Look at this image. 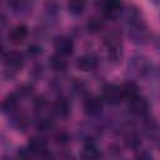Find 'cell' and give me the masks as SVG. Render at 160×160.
Here are the masks:
<instances>
[{
  "label": "cell",
  "mask_w": 160,
  "mask_h": 160,
  "mask_svg": "<svg viewBox=\"0 0 160 160\" xmlns=\"http://www.w3.org/2000/svg\"><path fill=\"white\" fill-rule=\"evenodd\" d=\"M126 35L136 46H144L152 40V34L138 6L130 5L122 12Z\"/></svg>",
  "instance_id": "1"
},
{
  "label": "cell",
  "mask_w": 160,
  "mask_h": 160,
  "mask_svg": "<svg viewBox=\"0 0 160 160\" xmlns=\"http://www.w3.org/2000/svg\"><path fill=\"white\" fill-rule=\"evenodd\" d=\"M102 44H104L108 60L111 64H119L124 56V42H122L121 34L116 30L108 31L104 36Z\"/></svg>",
  "instance_id": "2"
},
{
  "label": "cell",
  "mask_w": 160,
  "mask_h": 160,
  "mask_svg": "<svg viewBox=\"0 0 160 160\" xmlns=\"http://www.w3.org/2000/svg\"><path fill=\"white\" fill-rule=\"evenodd\" d=\"M152 71V65L150 59L144 54H134L130 56L126 64V75L131 80L144 79Z\"/></svg>",
  "instance_id": "3"
},
{
  "label": "cell",
  "mask_w": 160,
  "mask_h": 160,
  "mask_svg": "<svg viewBox=\"0 0 160 160\" xmlns=\"http://www.w3.org/2000/svg\"><path fill=\"white\" fill-rule=\"evenodd\" d=\"M25 58L26 55L19 50H2V76L6 80H12L18 72L22 70L25 65Z\"/></svg>",
  "instance_id": "4"
},
{
  "label": "cell",
  "mask_w": 160,
  "mask_h": 160,
  "mask_svg": "<svg viewBox=\"0 0 160 160\" xmlns=\"http://www.w3.org/2000/svg\"><path fill=\"white\" fill-rule=\"evenodd\" d=\"M104 109V100L101 96L95 94L86 92L82 98V110L86 116L90 119H98L100 118Z\"/></svg>",
  "instance_id": "5"
},
{
  "label": "cell",
  "mask_w": 160,
  "mask_h": 160,
  "mask_svg": "<svg viewBox=\"0 0 160 160\" xmlns=\"http://www.w3.org/2000/svg\"><path fill=\"white\" fill-rule=\"evenodd\" d=\"M126 106L130 114L138 118H148L150 116V104L149 100L141 94H136L135 96L126 100Z\"/></svg>",
  "instance_id": "6"
},
{
  "label": "cell",
  "mask_w": 160,
  "mask_h": 160,
  "mask_svg": "<svg viewBox=\"0 0 160 160\" xmlns=\"http://www.w3.org/2000/svg\"><path fill=\"white\" fill-rule=\"evenodd\" d=\"M101 98L104 102H106L110 106H118L125 100L121 90V85H118L115 82H106L102 85Z\"/></svg>",
  "instance_id": "7"
},
{
  "label": "cell",
  "mask_w": 160,
  "mask_h": 160,
  "mask_svg": "<svg viewBox=\"0 0 160 160\" xmlns=\"http://www.w3.org/2000/svg\"><path fill=\"white\" fill-rule=\"evenodd\" d=\"M122 130V139H124V144L128 149H131L132 151H136L138 149L141 148V134L139 131V129L131 124V122H126L121 126Z\"/></svg>",
  "instance_id": "8"
},
{
  "label": "cell",
  "mask_w": 160,
  "mask_h": 160,
  "mask_svg": "<svg viewBox=\"0 0 160 160\" xmlns=\"http://www.w3.org/2000/svg\"><path fill=\"white\" fill-rule=\"evenodd\" d=\"M124 4L121 0H102L101 1V16L105 20L115 21L124 12Z\"/></svg>",
  "instance_id": "9"
},
{
  "label": "cell",
  "mask_w": 160,
  "mask_h": 160,
  "mask_svg": "<svg viewBox=\"0 0 160 160\" xmlns=\"http://www.w3.org/2000/svg\"><path fill=\"white\" fill-rule=\"evenodd\" d=\"M54 50L56 54L64 58H69L74 54L75 50L74 40L69 35H58L54 39Z\"/></svg>",
  "instance_id": "10"
},
{
  "label": "cell",
  "mask_w": 160,
  "mask_h": 160,
  "mask_svg": "<svg viewBox=\"0 0 160 160\" xmlns=\"http://www.w3.org/2000/svg\"><path fill=\"white\" fill-rule=\"evenodd\" d=\"M26 146L36 156H49V142L42 135H34L29 138Z\"/></svg>",
  "instance_id": "11"
},
{
  "label": "cell",
  "mask_w": 160,
  "mask_h": 160,
  "mask_svg": "<svg viewBox=\"0 0 160 160\" xmlns=\"http://www.w3.org/2000/svg\"><path fill=\"white\" fill-rule=\"evenodd\" d=\"M75 66L78 70L82 72H90L98 69L99 66V58L94 52H86L80 55L75 60Z\"/></svg>",
  "instance_id": "12"
},
{
  "label": "cell",
  "mask_w": 160,
  "mask_h": 160,
  "mask_svg": "<svg viewBox=\"0 0 160 160\" xmlns=\"http://www.w3.org/2000/svg\"><path fill=\"white\" fill-rule=\"evenodd\" d=\"M50 110H51V112L54 114L55 118L66 119L71 112V104H70V101L66 96L59 95L55 99V101L50 105Z\"/></svg>",
  "instance_id": "13"
},
{
  "label": "cell",
  "mask_w": 160,
  "mask_h": 160,
  "mask_svg": "<svg viewBox=\"0 0 160 160\" xmlns=\"http://www.w3.org/2000/svg\"><path fill=\"white\" fill-rule=\"evenodd\" d=\"M29 36V28L25 24H16L8 31V41L12 45H21Z\"/></svg>",
  "instance_id": "14"
},
{
  "label": "cell",
  "mask_w": 160,
  "mask_h": 160,
  "mask_svg": "<svg viewBox=\"0 0 160 160\" xmlns=\"http://www.w3.org/2000/svg\"><path fill=\"white\" fill-rule=\"evenodd\" d=\"M6 116H8V124L12 130L21 131V132L26 131V129L29 126V119L22 111H20L18 109Z\"/></svg>",
  "instance_id": "15"
},
{
  "label": "cell",
  "mask_w": 160,
  "mask_h": 160,
  "mask_svg": "<svg viewBox=\"0 0 160 160\" xmlns=\"http://www.w3.org/2000/svg\"><path fill=\"white\" fill-rule=\"evenodd\" d=\"M20 99H21V96L19 95L18 91H12V92L6 94V96L1 101V112L4 115H9L12 111L18 110Z\"/></svg>",
  "instance_id": "16"
},
{
  "label": "cell",
  "mask_w": 160,
  "mask_h": 160,
  "mask_svg": "<svg viewBox=\"0 0 160 160\" xmlns=\"http://www.w3.org/2000/svg\"><path fill=\"white\" fill-rule=\"evenodd\" d=\"M79 136L82 139L84 142H90V141H96V139L100 136V129L95 124H86L79 130Z\"/></svg>",
  "instance_id": "17"
},
{
  "label": "cell",
  "mask_w": 160,
  "mask_h": 160,
  "mask_svg": "<svg viewBox=\"0 0 160 160\" xmlns=\"http://www.w3.org/2000/svg\"><path fill=\"white\" fill-rule=\"evenodd\" d=\"M80 156L82 159H99L100 156H102V152L101 149L96 145V141H90V142H84Z\"/></svg>",
  "instance_id": "18"
},
{
  "label": "cell",
  "mask_w": 160,
  "mask_h": 160,
  "mask_svg": "<svg viewBox=\"0 0 160 160\" xmlns=\"http://www.w3.org/2000/svg\"><path fill=\"white\" fill-rule=\"evenodd\" d=\"M48 62H49V66L51 70L56 71V72H64L66 69H68V60L66 58L54 52L51 56H49L48 59Z\"/></svg>",
  "instance_id": "19"
},
{
  "label": "cell",
  "mask_w": 160,
  "mask_h": 160,
  "mask_svg": "<svg viewBox=\"0 0 160 160\" xmlns=\"http://www.w3.org/2000/svg\"><path fill=\"white\" fill-rule=\"evenodd\" d=\"M86 5H88L86 0H68L66 1V10L72 16H80L84 14Z\"/></svg>",
  "instance_id": "20"
},
{
  "label": "cell",
  "mask_w": 160,
  "mask_h": 160,
  "mask_svg": "<svg viewBox=\"0 0 160 160\" xmlns=\"http://www.w3.org/2000/svg\"><path fill=\"white\" fill-rule=\"evenodd\" d=\"M5 4L14 14H24L29 11L30 0H5Z\"/></svg>",
  "instance_id": "21"
},
{
  "label": "cell",
  "mask_w": 160,
  "mask_h": 160,
  "mask_svg": "<svg viewBox=\"0 0 160 160\" xmlns=\"http://www.w3.org/2000/svg\"><path fill=\"white\" fill-rule=\"evenodd\" d=\"M44 11L49 20L54 21L60 12V4L58 0H46L44 2Z\"/></svg>",
  "instance_id": "22"
},
{
  "label": "cell",
  "mask_w": 160,
  "mask_h": 160,
  "mask_svg": "<svg viewBox=\"0 0 160 160\" xmlns=\"http://www.w3.org/2000/svg\"><path fill=\"white\" fill-rule=\"evenodd\" d=\"M121 90H122L125 101L140 92V89H139V85H138L136 80H131V79H129L126 82L121 84Z\"/></svg>",
  "instance_id": "23"
},
{
  "label": "cell",
  "mask_w": 160,
  "mask_h": 160,
  "mask_svg": "<svg viewBox=\"0 0 160 160\" xmlns=\"http://www.w3.org/2000/svg\"><path fill=\"white\" fill-rule=\"evenodd\" d=\"M104 20L105 19L102 16H101V19L100 18H91V19H89V21L86 24L88 32L89 34H98V32H100L102 30V28H104Z\"/></svg>",
  "instance_id": "24"
},
{
  "label": "cell",
  "mask_w": 160,
  "mask_h": 160,
  "mask_svg": "<svg viewBox=\"0 0 160 160\" xmlns=\"http://www.w3.org/2000/svg\"><path fill=\"white\" fill-rule=\"evenodd\" d=\"M44 52V49L40 44L38 42H32L30 45H28L26 50H25V55L26 58H30V59H36L38 56H40L41 54Z\"/></svg>",
  "instance_id": "25"
},
{
  "label": "cell",
  "mask_w": 160,
  "mask_h": 160,
  "mask_svg": "<svg viewBox=\"0 0 160 160\" xmlns=\"http://www.w3.org/2000/svg\"><path fill=\"white\" fill-rule=\"evenodd\" d=\"M54 141L59 146H66V145L70 144L71 140H70V135L66 131L61 130V131H58V132L54 134Z\"/></svg>",
  "instance_id": "26"
},
{
  "label": "cell",
  "mask_w": 160,
  "mask_h": 160,
  "mask_svg": "<svg viewBox=\"0 0 160 160\" xmlns=\"http://www.w3.org/2000/svg\"><path fill=\"white\" fill-rule=\"evenodd\" d=\"M152 44H154V49L160 54V35H158L155 39H152Z\"/></svg>",
  "instance_id": "27"
},
{
  "label": "cell",
  "mask_w": 160,
  "mask_h": 160,
  "mask_svg": "<svg viewBox=\"0 0 160 160\" xmlns=\"http://www.w3.org/2000/svg\"><path fill=\"white\" fill-rule=\"evenodd\" d=\"M152 5H155V6H158V8H160V0H149Z\"/></svg>",
  "instance_id": "28"
}]
</instances>
